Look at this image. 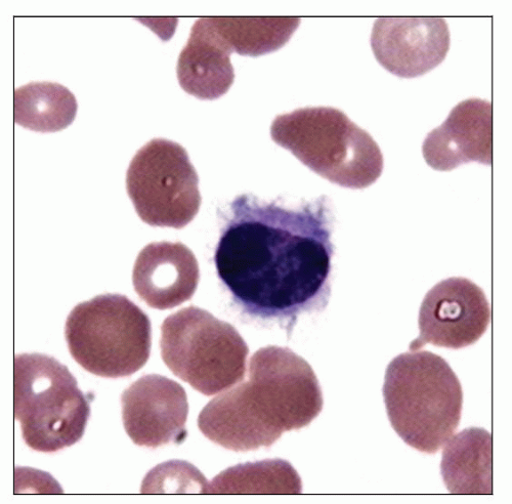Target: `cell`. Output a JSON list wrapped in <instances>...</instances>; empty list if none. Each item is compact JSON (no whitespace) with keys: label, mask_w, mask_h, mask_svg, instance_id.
Segmentation results:
<instances>
[{"label":"cell","mask_w":512,"mask_h":504,"mask_svg":"<svg viewBox=\"0 0 512 504\" xmlns=\"http://www.w3.org/2000/svg\"><path fill=\"white\" fill-rule=\"evenodd\" d=\"M443 451L441 473L456 495H492V436L471 428L451 437Z\"/></svg>","instance_id":"obj_15"},{"label":"cell","mask_w":512,"mask_h":504,"mask_svg":"<svg viewBox=\"0 0 512 504\" xmlns=\"http://www.w3.org/2000/svg\"><path fill=\"white\" fill-rule=\"evenodd\" d=\"M302 479L283 459H267L230 468L209 483V494L298 495Z\"/></svg>","instance_id":"obj_18"},{"label":"cell","mask_w":512,"mask_h":504,"mask_svg":"<svg viewBox=\"0 0 512 504\" xmlns=\"http://www.w3.org/2000/svg\"><path fill=\"white\" fill-rule=\"evenodd\" d=\"M332 233L324 197L286 207L241 195L216 249L218 275L245 314L292 327L328 303Z\"/></svg>","instance_id":"obj_1"},{"label":"cell","mask_w":512,"mask_h":504,"mask_svg":"<svg viewBox=\"0 0 512 504\" xmlns=\"http://www.w3.org/2000/svg\"><path fill=\"white\" fill-rule=\"evenodd\" d=\"M126 190L141 220L153 227L183 229L199 213V178L185 148L154 139L133 158Z\"/></svg>","instance_id":"obj_8"},{"label":"cell","mask_w":512,"mask_h":504,"mask_svg":"<svg viewBox=\"0 0 512 504\" xmlns=\"http://www.w3.org/2000/svg\"><path fill=\"white\" fill-rule=\"evenodd\" d=\"M256 448L271 447L285 432L308 427L323 409V395L311 365L288 348L256 352L249 381L224 393Z\"/></svg>","instance_id":"obj_2"},{"label":"cell","mask_w":512,"mask_h":504,"mask_svg":"<svg viewBox=\"0 0 512 504\" xmlns=\"http://www.w3.org/2000/svg\"><path fill=\"white\" fill-rule=\"evenodd\" d=\"M232 53L260 57L283 48L300 26L292 17H216L210 18Z\"/></svg>","instance_id":"obj_17"},{"label":"cell","mask_w":512,"mask_h":504,"mask_svg":"<svg viewBox=\"0 0 512 504\" xmlns=\"http://www.w3.org/2000/svg\"><path fill=\"white\" fill-rule=\"evenodd\" d=\"M383 398L396 433L420 452L437 453L459 426L461 384L447 361L434 353L396 357L384 378Z\"/></svg>","instance_id":"obj_3"},{"label":"cell","mask_w":512,"mask_h":504,"mask_svg":"<svg viewBox=\"0 0 512 504\" xmlns=\"http://www.w3.org/2000/svg\"><path fill=\"white\" fill-rule=\"evenodd\" d=\"M161 357L181 380L206 396L243 381L248 347L231 324L191 306L161 326Z\"/></svg>","instance_id":"obj_7"},{"label":"cell","mask_w":512,"mask_h":504,"mask_svg":"<svg viewBox=\"0 0 512 504\" xmlns=\"http://www.w3.org/2000/svg\"><path fill=\"white\" fill-rule=\"evenodd\" d=\"M490 321V305L481 287L460 277L443 280L422 302L420 333L410 351L428 344L452 350L472 346L482 338Z\"/></svg>","instance_id":"obj_9"},{"label":"cell","mask_w":512,"mask_h":504,"mask_svg":"<svg viewBox=\"0 0 512 504\" xmlns=\"http://www.w3.org/2000/svg\"><path fill=\"white\" fill-rule=\"evenodd\" d=\"M451 35L443 18H380L371 47L379 64L401 78L431 72L446 59Z\"/></svg>","instance_id":"obj_11"},{"label":"cell","mask_w":512,"mask_h":504,"mask_svg":"<svg viewBox=\"0 0 512 504\" xmlns=\"http://www.w3.org/2000/svg\"><path fill=\"white\" fill-rule=\"evenodd\" d=\"M75 96L59 83L31 82L14 94V119L24 129L57 133L68 128L76 117Z\"/></svg>","instance_id":"obj_16"},{"label":"cell","mask_w":512,"mask_h":504,"mask_svg":"<svg viewBox=\"0 0 512 504\" xmlns=\"http://www.w3.org/2000/svg\"><path fill=\"white\" fill-rule=\"evenodd\" d=\"M14 413L25 443L39 452H57L83 437L90 400L66 366L42 354L14 360Z\"/></svg>","instance_id":"obj_5"},{"label":"cell","mask_w":512,"mask_h":504,"mask_svg":"<svg viewBox=\"0 0 512 504\" xmlns=\"http://www.w3.org/2000/svg\"><path fill=\"white\" fill-rule=\"evenodd\" d=\"M231 54L211 19H199L179 57L181 88L199 100L212 101L226 95L235 79Z\"/></svg>","instance_id":"obj_14"},{"label":"cell","mask_w":512,"mask_h":504,"mask_svg":"<svg viewBox=\"0 0 512 504\" xmlns=\"http://www.w3.org/2000/svg\"><path fill=\"white\" fill-rule=\"evenodd\" d=\"M124 429L139 446L182 444L189 403L184 388L161 375H145L121 396Z\"/></svg>","instance_id":"obj_10"},{"label":"cell","mask_w":512,"mask_h":504,"mask_svg":"<svg viewBox=\"0 0 512 504\" xmlns=\"http://www.w3.org/2000/svg\"><path fill=\"white\" fill-rule=\"evenodd\" d=\"M271 137L311 171L344 188H368L383 171L377 143L335 108H303L279 115Z\"/></svg>","instance_id":"obj_4"},{"label":"cell","mask_w":512,"mask_h":504,"mask_svg":"<svg viewBox=\"0 0 512 504\" xmlns=\"http://www.w3.org/2000/svg\"><path fill=\"white\" fill-rule=\"evenodd\" d=\"M422 153L426 163L439 172H451L462 164L474 161L491 165V103L481 99L459 103L446 121L426 136Z\"/></svg>","instance_id":"obj_12"},{"label":"cell","mask_w":512,"mask_h":504,"mask_svg":"<svg viewBox=\"0 0 512 504\" xmlns=\"http://www.w3.org/2000/svg\"><path fill=\"white\" fill-rule=\"evenodd\" d=\"M142 494H209V483L187 461L172 460L153 469L145 478Z\"/></svg>","instance_id":"obj_19"},{"label":"cell","mask_w":512,"mask_h":504,"mask_svg":"<svg viewBox=\"0 0 512 504\" xmlns=\"http://www.w3.org/2000/svg\"><path fill=\"white\" fill-rule=\"evenodd\" d=\"M199 279L197 259L181 242L147 245L140 252L133 273L138 296L157 310L173 309L191 300Z\"/></svg>","instance_id":"obj_13"},{"label":"cell","mask_w":512,"mask_h":504,"mask_svg":"<svg viewBox=\"0 0 512 504\" xmlns=\"http://www.w3.org/2000/svg\"><path fill=\"white\" fill-rule=\"evenodd\" d=\"M71 356L85 370L108 378L131 376L148 362V315L121 294H102L76 306L66 321Z\"/></svg>","instance_id":"obj_6"}]
</instances>
